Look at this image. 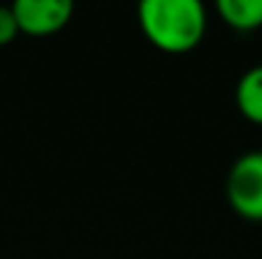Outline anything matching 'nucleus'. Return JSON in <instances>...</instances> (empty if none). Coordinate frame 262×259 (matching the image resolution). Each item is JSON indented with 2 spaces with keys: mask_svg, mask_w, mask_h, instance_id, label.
Listing matches in <instances>:
<instances>
[{
  "mask_svg": "<svg viewBox=\"0 0 262 259\" xmlns=\"http://www.w3.org/2000/svg\"><path fill=\"white\" fill-rule=\"evenodd\" d=\"M143 36L166 54H186L204 41L209 18L199 0H143L138 5Z\"/></svg>",
  "mask_w": 262,
  "mask_h": 259,
  "instance_id": "obj_1",
  "label": "nucleus"
},
{
  "mask_svg": "<svg viewBox=\"0 0 262 259\" xmlns=\"http://www.w3.org/2000/svg\"><path fill=\"white\" fill-rule=\"evenodd\" d=\"M227 201L234 214L262 224V155L245 153L227 173Z\"/></svg>",
  "mask_w": 262,
  "mask_h": 259,
  "instance_id": "obj_2",
  "label": "nucleus"
},
{
  "mask_svg": "<svg viewBox=\"0 0 262 259\" xmlns=\"http://www.w3.org/2000/svg\"><path fill=\"white\" fill-rule=\"evenodd\" d=\"M10 8L18 31L26 36H51L61 31L74 15L72 0H15Z\"/></svg>",
  "mask_w": 262,
  "mask_h": 259,
  "instance_id": "obj_3",
  "label": "nucleus"
},
{
  "mask_svg": "<svg viewBox=\"0 0 262 259\" xmlns=\"http://www.w3.org/2000/svg\"><path fill=\"white\" fill-rule=\"evenodd\" d=\"M237 109L255 125H262V64L247 69L234 89Z\"/></svg>",
  "mask_w": 262,
  "mask_h": 259,
  "instance_id": "obj_4",
  "label": "nucleus"
},
{
  "mask_svg": "<svg viewBox=\"0 0 262 259\" xmlns=\"http://www.w3.org/2000/svg\"><path fill=\"white\" fill-rule=\"evenodd\" d=\"M219 18L234 31H255L262 26V0H219Z\"/></svg>",
  "mask_w": 262,
  "mask_h": 259,
  "instance_id": "obj_5",
  "label": "nucleus"
},
{
  "mask_svg": "<svg viewBox=\"0 0 262 259\" xmlns=\"http://www.w3.org/2000/svg\"><path fill=\"white\" fill-rule=\"evenodd\" d=\"M18 23H15V15H13V8L10 5H0V46H8L15 41L18 36Z\"/></svg>",
  "mask_w": 262,
  "mask_h": 259,
  "instance_id": "obj_6",
  "label": "nucleus"
},
{
  "mask_svg": "<svg viewBox=\"0 0 262 259\" xmlns=\"http://www.w3.org/2000/svg\"><path fill=\"white\" fill-rule=\"evenodd\" d=\"M257 153H260V155H262V148H260V150H257Z\"/></svg>",
  "mask_w": 262,
  "mask_h": 259,
  "instance_id": "obj_7",
  "label": "nucleus"
}]
</instances>
